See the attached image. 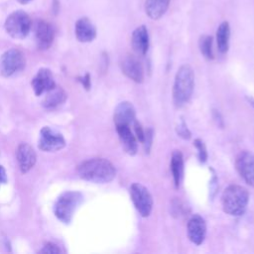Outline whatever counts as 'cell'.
<instances>
[{
	"label": "cell",
	"instance_id": "f1b7e54d",
	"mask_svg": "<svg viewBox=\"0 0 254 254\" xmlns=\"http://www.w3.org/2000/svg\"><path fill=\"white\" fill-rule=\"evenodd\" d=\"M212 117L214 118V120L216 121V123H217V125H218V126H220V127H222V126H223V120H222V117H221L220 113H219L217 110H213V111H212Z\"/></svg>",
	"mask_w": 254,
	"mask_h": 254
},
{
	"label": "cell",
	"instance_id": "4fadbf2b",
	"mask_svg": "<svg viewBox=\"0 0 254 254\" xmlns=\"http://www.w3.org/2000/svg\"><path fill=\"white\" fill-rule=\"evenodd\" d=\"M31 83L36 95H42L56 86L54 75L48 68H41L34 76Z\"/></svg>",
	"mask_w": 254,
	"mask_h": 254
},
{
	"label": "cell",
	"instance_id": "2e32d148",
	"mask_svg": "<svg viewBox=\"0 0 254 254\" xmlns=\"http://www.w3.org/2000/svg\"><path fill=\"white\" fill-rule=\"evenodd\" d=\"M131 46L134 52L140 56H145L149 50L150 40L147 27L141 25L137 27L131 36Z\"/></svg>",
	"mask_w": 254,
	"mask_h": 254
},
{
	"label": "cell",
	"instance_id": "7a4b0ae2",
	"mask_svg": "<svg viewBox=\"0 0 254 254\" xmlns=\"http://www.w3.org/2000/svg\"><path fill=\"white\" fill-rule=\"evenodd\" d=\"M194 88V72L190 65L183 64L176 72L173 85V101L176 107L188 103Z\"/></svg>",
	"mask_w": 254,
	"mask_h": 254
},
{
	"label": "cell",
	"instance_id": "d6986e66",
	"mask_svg": "<svg viewBox=\"0 0 254 254\" xmlns=\"http://www.w3.org/2000/svg\"><path fill=\"white\" fill-rule=\"evenodd\" d=\"M171 172L176 189H179L184 176V157L180 150H175L171 157Z\"/></svg>",
	"mask_w": 254,
	"mask_h": 254
},
{
	"label": "cell",
	"instance_id": "8992f818",
	"mask_svg": "<svg viewBox=\"0 0 254 254\" xmlns=\"http://www.w3.org/2000/svg\"><path fill=\"white\" fill-rule=\"evenodd\" d=\"M129 193L138 213L142 217H148L153 209V197L149 190L139 183H134L129 188Z\"/></svg>",
	"mask_w": 254,
	"mask_h": 254
},
{
	"label": "cell",
	"instance_id": "5b68a950",
	"mask_svg": "<svg viewBox=\"0 0 254 254\" xmlns=\"http://www.w3.org/2000/svg\"><path fill=\"white\" fill-rule=\"evenodd\" d=\"M5 30L14 39H24L26 38L32 28V21L30 16L22 11L12 12L5 21Z\"/></svg>",
	"mask_w": 254,
	"mask_h": 254
},
{
	"label": "cell",
	"instance_id": "44dd1931",
	"mask_svg": "<svg viewBox=\"0 0 254 254\" xmlns=\"http://www.w3.org/2000/svg\"><path fill=\"white\" fill-rule=\"evenodd\" d=\"M170 0H146L145 12L153 20H158L167 12Z\"/></svg>",
	"mask_w": 254,
	"mask_h": 254
},
{
	"label": "cell",
	"instance_id": "1f68e13d",
	"mask_svg": "<svg viewBox=\"0 0 254 254\" xmlns=\"http://www.w3.org/2000/svg\"><path fill=\"white\" fill-rule=\"evenodd\" d=\"M19 3H21V4H27V3H29V2H31L32 0H17Z\"/></svg>",
	"mask_w": 254,
	"mask_h": 254
},
{
	"label": "cell",
	"instance_id": "8fae6325",
	"mask_svg": "<svg viewBox=\"0 0 254 254\" xmlns=\"http://www.w3.org/2000/svg\"><path fill=\"white\" fill-rule=\"evenodd\" d=\"M34 34L37 46L41 50H47L51 47L55 39L54 26L43 19L36 22L34 27Z\"/></svg>",
	"mask_w": 254,
	"mask_h": 254
},
{
	"label": "cell",
	"instance_id": "ffe728a7",
	"mask_svg": "<svg viewBox=\"0 0 254 254\" xmlns=\"http://www.w3.org/2000/svg\"><path fill=\"white\" fill-rule=\"evenodd\" d=\"M66 99L65 91L60 87L55 86L46 92V96L43 99V106L47 109H53L61 104H63Z\"/></svg>",
	"mask_w": 254,
	"mask_h": 254
},
{
	"label": "cell",
	"instance_id": "30bf717a",
	"mask_svg": "<svg viewBox=\"0 0 254 254\" xmlns=\"http://www.w3.org/2000/svg\"><path fill=\"white\" fill-rule=\"evenodd\" d=\"M122 72L131 80L141 83L144 80V68L141 62L134 55H125L120 61Z\"/></svg>",
	"mask_w": 254,
	"mask_h": 254
},
{
	"label": "cell",
	"instance_id": "277c9868",
	"mask_svg": "<svg viewBox=\"0 0 254 254\" xmlns=\"http://www.w3.org/2000/svg\"><path fill=\"white\" fill-rule=\"evenodd\" d=\"M83 196L78 191H65L57 200L55 204V214L64 222L69 223L74 210L81 203Z\"/></svg>",
	"mask_w": 254,
	"mask_h": 254
},
{
	"label": "cell",
	"instance_id": "ba28073f",
	"mask_svg": "<svg viewBox=\"0 0 254 254\" xmlns=\"http://www.w3.org/2000/svg\"><path fill=\"white\" fill-rule=\"evenodd\" d=\"M235 169L243 181L251 187H254V154L244 150L241 151L235 159Z\"/></svg>",
	"mask_w": 254,
	"mask_h": 254
},
{
	"label": "cell",
	"instance_id": "603a6c76",
	"mask_svg": "<svg viewBox=\"0 0 254 254\" xmlns=\"http://www.w3.org/2000/svg\"><path fill=\"white\" fill-rule=\"evenodd\" d=\"M212 43H213V39H212V37L210 35H202V36L199 37L198 48H199L200 54L206 60H209V61L214 59Z\"/></svg>",
	"mask_w": 254,
	"mask_h": 254
},
{
	"label": "cell",
	"instance_id": "3957f363",
	"mask_svg": "<svg viewBox=\"0 0 254 254\" xmlns=\"http://www.w3.org/2000/svg\"><path fill=\"white\" fill-rule=\"evenodd\" d=\"M249 202V191L242 186L230 185L222 192L221 204L225 213L231 216L242 215Z\"/></svg>",
	"mask_w": 254,
	"mask_h": 254
},
{
	"label": "cell",
	"instance_id": "7402d4cb",
	"mask_svg": "<svg viewBox=\"0 0 254 254\" xmlns=\"http://www.w3.org/2000/svg\"><path fill=\"white\" fill-rule=\"evenodd\" d=\"M230 26L227 21H223L216 30V44L220 54L227 53L229 49Z\"/></svg>",
	"mask_w": 254,
	"mask_h": 254
},
{
	"label": "cell",
	"instance_id": "cb8c5ba5",
	"mask_svg": "<svg viewBox=\"0 0 254 254\" xmlns=\"http://www.w3.org/2000/svg\"><path fill=\"white\" fill-rule=\"evenodd\" d=\"M193 146L197 150V157H198L199 162L205 163L207 160V150H206L204 142L201 139L196 138L193 140Z\"/></svg>",
	"mask_w": 254,
	"mask_h": 254
},
{
	"label": "cell",
	"instance_id": "9a60e30c",
	"mask_svg": "<svg viewBox=\"0 0 254 254\" xmlns=\"http://www.w3.org/2000/svg\"><path fill=\"white\" fill-rule=\"evenodd\" d=\"M115 128L125 152L131 156L136 155L138 152L139 142L135 134L132 132L130 125H118L115 126Z\"/></svg>",
	"mask_w": 254,
	"mask_h": 254
},
{
	"label": "cell",
	"instance_id": "4dcf8cb0",
	"mask_svg": "<svg viewBox=\"0 0 254 254\" xmlns=\"http://www.w3.org/2000/svg\"><path fill=\"white\" fill-rule=\"evenodd\" d=\"M79 80L81 81V83L83 84V86H84L86 89H89V87H90V77H89V74H88V73H86V74H85L83 77H81Z\"/></svg>",
	"mask_w": 254,
	"mask_h": 254
},
{
	"label": "cell",
	"instance_id": "9c48e42d",
	"mask_svg": "<svg viewBox=\"0 0 254 254\" xmlns=\"http://www.w3.org/2000/svg\"><path fill=\"white\" fill-rule=\"evenodd\" d=\"M65 146L64 136L51 127H44L40 132L39 148L45 152H55Z\"/></svg>",
	"mask_w": 254,
	"mask_h": 254
},
{
	"label": "cell",
	"instance_id": "ac0fdd59",
	"mask_svg": "<svg viewBox=\"0 0 254 254\" xmlns=\"http://www.w3.org/2000/svg\"><path fill=\"white\" fill-rule=\"evenodd\" d=\"M36 153L34 149L26 144H20L17 149V161L19 164V168L22 173L29 172L36 163Z\"/></svg>",
	"mask_w": 254,
	"mask_h": 254
},
{
	"label": "cell",
	"instance_id": "83f0119b",
	"mask_svg": "<svg viewBox=\"0 0 254 254\" xmlns=\"http://www.w3.org/2000/svg\"><path fill=\"white\" fill-rule=\"evenodd\" d=\"M62 250L53 243H47L44 245V247L40 250V253H49V254H55V253H61Z\"/></svg>",
	"mask_w": 254,
	"mask_h": 254
},
{
	"label": "cell",
	"instance_id": "7c38bea8",
	"mask_svg": "<svg viewBox=\"0 0 254 254\" xmlns=\"http://www.w3.org/2000/svg\"><path fill=\"white\" fill-rule=\"evenodd\" d=\"M187 233L190 242L200 245L206 235V222L204 218L197 213L192 214L187 223Z\"/></svg>",
	"mask_w": 254,
	"mask_h": 254
},
{
	"label": "cell",
	"instance_id": "5bb4252c",
	"mask_svg": "<svg viewBox=\"0 0 254 254\" xmlns=\"http://www.w3.org/2000/svg\"><path fill=\"white\" fill-rule=\"evenodd\" d=\"M135 120L136 111L130 101H122L116 106L113 115V121L115 126L131 125Z\"/></svg>",
	"mask_w": 254,
	"mask_h": 254
},
{
	"label": "cell",
	"instance_id": "484cf974",
	"mask_svg": "<svg viewBox=\"0 0 254 254\" xmlns=\"http://www.w3.org/2000/svg\"><path fill=\"white\" fill-rule=\"evenodd\" d=\"M153 137H154V131L152 128H147L145 130V138H144V148L146 153H149L152 147V143H153Z\"/></svg>",
	"mask_w": 254,
	"mask_h": 254
},
{
	"label": "cell",
	"instance_id": "4316f807",
	"mask_svg": "<svg viewBox=\"0 0 254 254\" xmlns=\"http://www.w3.org/2000/svg\"><path fill=\"white\" fill-rule=\"evenodd\" d=\"M133 127H134V133H135V136H136L138 142L143 144L144 138H145V130L143 129L141 123L135 120L133 122Z\"/></svg>",
	"mask_w": 254,
	"mask_h": 254
},
{
	"label": "cell",
	"instance_id": "e0dca14e",
	"mask_svg": "<svg viewBox=\"0 0 254 254\" xmlns=\"http://www.w3.org/2000/svg\"><path fill=\"white\" fill-rule=\"evenodd\" d=\"M74 33L76 39L79 42L88 43L95 39L96 28L88 18L82 17L75 22Z\"/></svg>",
	"mask_w": 254,
	"mask_h": 254
},
{
	"label": "cell",
	"instance_id": "f546056e",
	"mask_svg": "<svg viewBox=\"0 0 254 254\" xmlns=\"http://www.w3.org/2000/svg\"><path fill=\"white\" fill-rule=\"evenodd\" d=\"M7 183V175L5 169L0 165V187Z\"/></svg>",
	"mask_w": 254,
	"mask_h": 254
},
{
	"label": "cell",
	"instance_id": "52a82bcc",
	"mask_svg": "<svg viewBox=\"0 0 254 254\" xmlns=\"http://www.w3.org/2000/svg\"><path fill=\"white\" fill-rule=\"evenodd\" d=\"M25 57L17 49L6 51L0 58V73L3 76H11L25 66Z\"/></svg>",
	"mask_w": 254,
	"mask_h": 254
},
{
	"label": "cell",
	"instance_id": "d4e9b609",
	"mask_svg": "<svg viewBox=\"0 0 254 254\" xmlns=\"http://www.w3.org/2000/svg\"><path fill=\"white\" fill-rule=\"evenodd\" d=\"M177 134H178V136H180L181 138H183L185 140H189L191 137V133L189 130V128L184 120H182L181 124H179V126L177 127Z\"/></svg>",
	"mask_w": 254,
	"mask_h": 254
},
{
	"label": "cell",
	"instance_id": "6da1fadb",
	"mask_svg": "<svg viewBox=\"0 0 254 254\" xmlns=\"http://www.w3.org/2000/svg\"><path fill=\"white\" fill-rule=\"evenodd\" d=\"M77 173L81 179L96 184L109 183L116 176L113 164L103 158H93L82 162L77 167Z\"/></svg>",
	"mask_w": 254,
	"mask_h": 254
}]
</instances>
